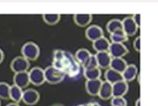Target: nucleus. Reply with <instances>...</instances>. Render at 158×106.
Instances as JSON below:
<instances>
[{
  "instance_id": "nucleus-1",
  "label": "nucleus",
  "mask_w": 158,
  "mask_h": 106,
  "mask_svg": "<svg viewBox=\"0 0 158 106\" xmlns=\"http://www.w3.org/2000/svg\"><path fill=\"white\" fill-rule=\"evenodd\" d=\"M52 65L71 78L76 77L81 69L80 65L72 53L59 49L53 51Z\"/></svg>"
},
{
  "instance_id": "nucleus-2",
  "label": "nucleus",
  "mask_w": 158,
  "mask_h": 106,
  "mask_svg": "<svg viewBox=\"0 0 158 106\" xmlns=\"http://www.w3.org/2000/svg\"><path fill=\"white\" fill-rule=\"evenodd\" d=\"M21 54L23 58L27 59L29 61H34L39 58L41 50L38 45L34 42H27L22 46Z\"/></svg>"
},
{
  "instance_id": "nucleus-3",
  "label": "nucleus",
  "mask_w": 158,
  "mask_h": 106,
  "mask_svg": "<svg viewBox=\"0 0 158 106\" xmlns=\"http://www.w3.org/2000/svg\"><path fill=\"white\" fill-rule=\"evenodd\" d=\"M45 82L51 85H57L63 82L65 78V74L60 70L54 68L52 65H48L44 69Z\"/></svg>"
},
{
  "instance_id": "nucleus-4",
  "label": "nucleus",
  "mask_w": 158,
  "mask_h": 106,
  "mask_svg": "<svg viewBox=\"0 0 158 106\" xmlns=\"http://www.w3.org/2000/svg\"><path fill=\"white\" fill-rule=\"evenodd\" d=\"M30 82L34 86H41L45 82L44 69L41 67H33L28 72Z\"/></svg>"
},
{
  "instance_id": "nucleus-5",
  "label": "nucleus",
  "mask_w": 158,
  "mask_h": 106,
  "mask_svg": "<svg viewBox=\"0 0 158 106\" xmlns=\"http://www.w3.org/2000/svg\"><path fill=\"white\" fill-rule=\"evenodd\" d=\"M10 67L15 73L28 72L29 69L30 68V61L23 58V56H18L12 60Z\"/></svg>"
},
{
  "instance_id": "nucleus-6",
  "label": "nucleus",
  "mask_w": 158,
  "mask_h": 106,
  "mask_svg": "<svg viewBox=\"0 0 158 106\" xmlns=\"http://www.w3.org/2000/svg\"><path fill=\"white\" fill-rule=\"evenodd\" d=\"M41 95L39 92L34 89H27L23 91L22 100L25 104L28 106H34L39 102Z\"/></svg>"
},
{
  "instance_id": "nucleus-7",
  "label": "nucleus",
  "mask_w": 158,
  "mask_h": 106,
  "mask_svg": "<svg viewBox=\"0 0 158 106\" xmlns=\"http://www.w3.org/2000/svg\"><path fill=\"white\" fill-rule=\"evenodd\" d=\"M108 53L112 58H123L129 54V50L124 44L110 42L108 49Z\"/></svg>"
},
{
  "instance_id": "nucleus-8",
  "label": "nucleus",
  "mask_w": 158,
  "mask_h": 106,
  "mask_svg": "<svg viewBox=\"0 0 158 106\" xmlns=\"http://www.w3.org/2000/svg\"><path fill=\"white\" fill-rule=\"evenodd\" d=\"M122 25H123V30L128 38L135 35L139 28L134 21L132 16H127L124 18L122 21Z\"/></svg>"
},
{
  "instance_id": "nucleus-9",
  "label": "nucleus",
  "mask_w": 158,
  "mask_h": 106,
  "mask_svg": "<svg viewBox=\"0 0 158 106\" xmlns=\"http://www.w3.org/2000/svg\"><path fill=\"white\" fill-rule=\"evenodd\" d=\"M104 36V32L102 27L98 25H91L88 26L85 30V37L88 41L93 42L97 39Z\"/></svg>"
},
{
  "instance_id": "nucleus-10",
  "label": "nucleus",
  "mask_w": 158,
  "mask_h": 106,
  "mask_svg": "<svg viewBox=\"0 0 158 106\" xmlns=\"http://www.w3.org/2000/svg\"><path fill=\"white\" fill-rule=\"evenodd\" d=\"M14 85L20 89H23L25 88L28 87L30 84V78H29L28 72H22L15 73L13 77Z\"/></svg>"
},
{
  "instance_id": "nucleus-11",
  "label": "nucleus",
  "mask_w": 158,
  "mask_h": 106,
  "mask_svg": "<svg viewBox=\"0 0 158 106\" xmlns=\"http://www.w3.org/2000/svg\"><path fill=\"white\" fill-rule=\"evenodd\" d=\"M129 91V85L127 82L122 80L112 85L113 97H124Z\"/></svg>"
},
{
  "instance_id": "nucleus-12",
  "label": "nucleus",
  "mask_w": 158,
  "mask_h": 106,
  "mask_svg": "<svg viewBox=\"0 0 158 106\" xmlns=\"http://www.w3.org/2000/svg\"><path fill=\"white\" fill-rule=\"evenodd\" d=\"M102 81L101 79H95V80H87L85 82L86 92L90 96H98L99 89L101 87Z\"/></svg>"
},
{
  "instance_id": "nucleus-13",
  "label": "nucleus",
  "mask_w": 158,
  "mask_h": 106,
  "mask_svg": "<svg viewBox=\"0 0 158 106\" xmlns=\"http://www.w3.org/2000/svg\"><path fill=\"white\" fill-rule=\"evenodd\" d=\"M93 19V15L91 14H75L73 15V21L76 26L80 27H86L89 26Z\"/></svg>"
},
{
  "instance_id": "nucleus-14",
  "label": "nucleus",
  "mask_w": 158,
  "mask_h": 106,
  "mask_svg": "<svg viewBox=\"0 0 158 106\" xmlns=\"http://www.w3.org/2000/svg\"><path fill=\"white\" fill-rule=\"evenodd\" d=\"M98 67L100 69H107L110 68V64L112 58L107 52H99L95 54Z\"/></svg>"
},
{
  "instance_id": "nucleus-15",
  "label": "nucleus",
  "mask_w": 158,
  "mask_h": 106,
  "mask_svg": "<svg viewBox=\"0 0 158 106\" xmlns=\"http://www.w3.org/2000/svg\"><path fill=\"white\" fill-rule=\"evenodd\" d=\"M138 67L136 66L134 64H130L127 66V68L125 69L122 73L123 76V80L125 81L126 82H131L136 78V77L138 76Z\"/></svg>"
},
{
  "instance_id": "nucleus-16",
  "label": "nucleus",
  "mask_w": 158,
  "mask_h": 106,
  "mask_svg": "<svg viewBox=\"0 0 158 106\" xmlns=\"http://www.w3.org/2000/svg\"><path fill=\"white\" fill-rule=\"evenodd\" d=\"M98 96L99 98L103 100H108L113 97V93H112V85L109 82L103 81L102 82L101 87L99 89Z\"/></svg>"
},
{
  "instance_id": "nucleus-17",
  "label": "nucleus",
  "mask_w": 158,
  "mask_h": 106,
  "mask_svg": "<svg viewBox=\"0 0 158 106\" xmlns=\"http://www.w3.org/2000/svg\"><path fill=\"white\" fill-rule=\"evenodd\" d=\"M110 41L106 37H102L92 42V47L97 53L107 52L110 46Z\"/></svg>"
},
{
  "instance_id": "nucleus-18",
  "label": "nucleus",
  "mask_w": 158,
  "mask_h": 106,
  "mask_svg": "<svg viewBox=\"0 0 158 106\" xmlns=\"http://www.w3.org/2000/svg\"><path fill=\"white\" fill-rule=\"evenodd\" d=\"M127 65H128L127 61L123 58H112L110 64V69L120 73H123Z\"/></svg>"
},
{
  "instance_id": "nucleus-19",
  "label": "nucleus",
  "mask_w": 158,
  "mask_h": 106,
  "mask_svg": "<svg viewBox=\"0 0 158 106\" xmlns=\"http://www.w3.org/2000/svg\"><path fill=\"white\" fill-rule=\"evenodd\" d=\"M91 54H92L90 52L89 50H87V49L80 48L76 51L74 57L76 59V61H78V63L80 64V66H81V65L84 66V65H85L86 62H87V61L89 59V58L91 57Z\"/></svg>"
},
{
  "instance_id": "nucleus-20",
  "label": "nucleus",
  "mask_w": 158,
  "mask_h": 106,
  "mask_svg": "<svg viewBox=\"0 0 158 106\" xmlns=\"http://www.w3.org/2000/svg\"><path fill=\"white\" fill-rule=\"evenodd\" d=\"M101 76H102V71L99 67L84 68V77L86 78V80L100 79Z\"/></svg>"
},
{
  "instance_id": "nucleus-21",
  "label": "nucleus",
  "mask_w": 158,
  "mask_h": 106,
  "mask_svg": "<svg viewBox=\"0 0 158 106\" xmlns=\"http://www.w3.org/2000/svg\"><path fill=\"white\" fill-rule=\"evenodd\" d=\"M104 78L106 82L113 85L115 82L123 80V76H122V73H120L116 72V71L109 68V69H106V71H105Z\"/></svg>"
},
{
  "instance_id": "nucleus-22",
  "label": "nucleus",
  "mask_w": 158,
  "mask_h": 106,
  "mask_svg": "<svg viewBox=\"0 0 158 106\" xmlns=\"http://www.w3.org/2000/svg\"><path fill=\"white\" fill-rule=\"evenodd\" d=\"M110 40L112 43H122L128 42L129 38L126 35L123 30H119L110 33Z\"/></svg>"
},
{
  "instance_id": "nucleus-23",
  "label": "nucleus",
  "mask_w": 158,
  "mask_h": 106,
  "mask_svg": "<svg viewBox=\"0 0 158 106\" xmlns=\"http://www.w3.org/2000/svg\"><path fill=\"white\" fill-rule=\"evenodd\" d=\"M23 93V89L13 84L10 88V100H12L13 102L19 104L20 101H22Z\"/></svg>"
},
{
  "instance_id": "nucleus-24",
  "label": "nucleus",
  "mask_w": 158,
  "mask_h": 106,
  "mask_svg": "<svg viewBox=\"0 0 158 106\" xmlns=\"http://www.w3.org/2000/svg\"><path fill=\"white\" fill-rule=\"evenodd\" d=\"M61 15L60 14H43L42 19L45 24L48 26H55L60 21Z\"/></svg>"
},
{
  "instance_id": "nucleus-25",
  "label": "nucleus",
  "mask_w": 158,
  "mask_h": 106,
  "mask_svg": "<svg viewBox=\"0 0 158 106\" xmlns=\"http://www.w3.org/2000/svg\"><path fill=\"white\" fill-rule=\"evenodd\" d=\"M106 30L109 33H111L119 30H123L122 20L118 19H113L110 20L106 23Z\"/></svg>"
},
{
  "instance_id": "nucleus-26",
  "label": "nucleus",
  "mask_w": 158,
  "mask_h": 106,
  "mask_svg": "<svg viewBox=\"0 0 158 106\" xmlns=\"http://www.w3.org/2000/svg\"><path fill=\"white\" fill-rule=\"evenodd\" d=\"M10 86L6 82H0V99L10 100Z\"/></svg>"
},
{
  "instance_id": "nucleus-27",
  "label": "nucleus",
  "mask_w": 158,
  "mask_h": 106,
  "mask_svg": "<svg viewBox=\"0 0 158 106\" xmlns=\"http://www.w3.org/2000/svg\"><path fill=\"white\" fill-rule=\"evenodd\" d=\"M110 105L111 106H127V99L124 97H113L110 100Z\"/></svg>"
},
{
  "instance_id": "nucleus-28",
  "label": "nucleus",
  "mask_w": 158,
  "mask_h": 106,
  "mask_svg": "<svg viewBox=\"0 0 158 106\" xmlns=\"http://www.w3.org/2000/svg\"><path fill=\"white\" fill-rule=\"evenodd\" d=\"M84 68H93V67H98V63H97L96 57L95 54H91L89 59L87 61L85 65H84Z\"/></svg>"
},
{
  "instance_id": "nucleus-29",
  "label": "nucleus",
  "mask_w": 158,
  "mask_h": 106,
  "mask_svg": "<svg viewBox=\"0 0 158 106\" xmlns=\"http://www.w3.org/2000/svg\"><path fill=\"white\" fill-rule=\"evenodd\" d=\"M133 46L138 53L141 51V38H140V36H138L134 39V42H133Z\"/></svg>"
},
{
  "instance_id": "nucleus-30",
  "label": "nucleus",
  "mask_w": 158,
  "mask_h": 106,
  "mask_svg": "<svg viewBox=\"0 0 158 106\" xmlns=\"http://www.w3.org/2000/svg\"><path fill=\"white\" fill-rule=\"evenodd\" d=\"M132 18L136 24L138 25V27H140L141 26V15L140 14H134Z\"/></svg>"
},
{
  "instance_id": "nucleus-31",
  "label": "nucleus",
  "mask_w": 158,
  "mask_h": 106,
  "mask_svg": "<svg viewBox=\"0 0 158 106\" xmlns=\"http://www.w3.org/2000/svg\"><path fill=\"white\" fill-rule=\"evenodd\" d=\"M78 106H101V104L99 103L96 102V101H91V102L80 104Z\"/></svg>"
},
{
  "instance_id": "nucleus-32",
  "label": "nucleus",
  "mask_w": 158,
  "mask_h": 106,
  "mask_svg": "<svg viewBox=\"0 0 158 106\" xmlns=\"http://www.w3.org/2000/svg\"><path fill=\"white\" fill-rule=\"evenodd\" d=\"M4 58H5V54H4V52L2 51V50L0 48V65L2 63V61H3Z\"/></svg>"
},
{
  "instance_id": "nucleus-33",
  "label": "nucleus",
  "mask_w": 158,
  "mask_h": 106,
  "mask_svg": "<svg viewBox=\"0 0 158 106\" xmlns=\"http://www.w3.org/2000/svg\"><path fill=\"white\" fill-rule=\"evenodd\" d=\"M6 106H20L18 103H15V102H11V103H9Z\"/></svg>"
},
{
  "instance_id": "nucleus-34",
  "label": "nucleus",
  "mask_w": 158,
  "mask_h": 106,
  "mask_svg": "<svg viewBox=\"0 0 158 106\" xmlns=\"http://www.w3.org/2000/svg\"><path fill=\"white\" fill-rule=\"evenodd\" d=\"M135 106H141V101H140V99H138V100H136Z\"/></svg>"
},
{
  "instance_id": "nucleus-35",
  "label": "nucleus",
  "mask_w": 158,
  "mask_h": 106,
  "mask_svg": "<svg viewBox=\"0 0 158 106\" xmlns=\"http://www.w3.org/2000/svg\"><path fill=\"white\" fill-rule=\"evenodd\" d=\"M51 106H65V105H64V104H54Z\"/></svg>"
},
{
  "instance_id": "nucleus-36",
  "label": "nucleus",
  "mask_w": 158,
  "mask_h": 106,
  "mask_svg": "<svg viewBox=\"0 0 158 106\" xmlns=\"http://www.w3.org/2000/svg\"><path fill=\"white\" fill-rule=\"evenodd\" d=\"M0 106H1V100H0Z\"/></svg>"
}]
</instances>
